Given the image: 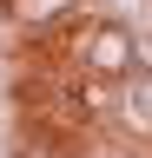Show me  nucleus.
<instances>
[{
	"mask_svg": "<svg viewBox=\"0 0 152 158\" xmlns=\"http://www.w3.org/2000/svg\"><path fill=\"white\" fill-rule=\"evenodd\" d=\"M80 46H73V59H80V73L86 79H99V86H119V79L139 66V33L126 27V20H112V13H99V20H80Z\"/></svg>",
	"mask_w": 152,
	"mask_h": 158,
	"instance_id": "f257e3e1",
	"label": "nucleus"
},
{
	"mask_svg": "<svg viewBox=\"0 0 152 158\" xmlns=\"http://www.w3.org/2000/svg\"><path fill=\"white\" fill-rule=\"evenodd\" d=\"M73 13H80V0H7V20L27 27L33 40H46V33L60 27V20H73Z\"/></svg>",
	"mask_w": 152,
	"mask_h": 158,
	"instance_id": "7ed1b4c3",
	"label": "nucleus"
},
{
	"mask_svg": "<svg viewBox=\"0 0 152 158\" xmlns=\"http://www.w3.org/2000/svg\"><path fill=\"white\" fill-rule=\"evenodd\" d=\"M112 106H119V125H126V132L152 138V73H139V66H132L119 86H112Z\"/></svg>",
	"mask_w": 152,
	"mask_h": 158,
	"instance_id": "f03ea898",
	"label": "nucleus"
}]
</instances>
